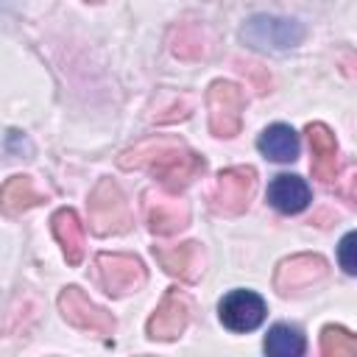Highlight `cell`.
I'll list each match as a JSON object with an SVG mask.
<instances>
[{
	"label": "cell",
	"instance_id": "1",
	"mask_svg": "<svg viewBox=\"0 0 357 357\" xmlns=\"http://www.w3.org/2000/svg\"><path fill=\"white\" fill-rule=\"evenodd\" d=\"M117 165L123 170H145L148 176L159 178L167 192H181L206 170V162L201 153L190 151L184 139L165 137V134L148 137L126 148L117 156Z\"/></svg>",
	"mask_w": 357,
	"mask_h": 357
},
{
	"label": "cell",
	"instance_id": "2",
	"mask_svg": "<svg viewBox=\"0 0 357 357\" xmlns=\"http://www.w3.org/2000/svg\"><path fill=\"white\" fill-rule=\"evenodd\" d=\"M86 212H89V229L98 237H109V234H126L131 229V209L128 201L123 195V190L112 181V178H100L86 201Z\"/></svg>",
	"mask_w": 357,
	"mask_h": 357
},
{
	"label": "cell",
	"instance_id": "3",
	"mask_svg": "<svg viewBox=\"0 0 357 357\" xmlns=\"http://www.w3.org/2000/svg\"><path fill=\"white\" fill-rule=\"evenodd\" d=\"M245 98L237 84L231 81H212L206 89V112H209V131L215 137H234L243 126Z\"/></svg>",
	"mask_w": 357,
	"mask_h": 357
},
{
	"label": "cell",
	"instance_id": "4",
	"mask_svg": "<svg viewBox=\"0 0 357 357\" xmlns=\"http://www.w3.org/2000/svg\"><path fill=\"white\" fill-rule=\"evenodd\" d=\"M257 190V170L248 165L226 167L218 173L212 190V209L218 215H243Z\"/></svg>",
	"mask_w": 357,
	"mask_h": 357
},
{
	"label": "cell",
	"instance_id": "5",
	"mask_svg": "<svg viewBox=\"0 0 357 357\" xmlns=\"http://www.w3.org/2000/svg\"><path fill=\"white\" fill-rule=\"evenodd\" d=\"M59 312L67 324H73L78 329H86V332H95V335H103V337L114 332V315L109 310H103L100 304H95L75 284H67L59 293Z\"/></svg>",
	"mask_w": 357,
	"mask_h": 357
},
{
	"label": "cell",
	"instance_id": "6",
	"mask_svg": "<svg viewBox=\"0 0 357 357\" xmlns=\"http://www.w3.org/2000/svg\"><path fill=\"white\" fill-rule=\"evenodd\" d=\"M95 268H98L100 287H103L109 296L134 293V290H139V287L145 284V279H148L142 259L134 257V254H98Z\"/></svg>",
	"mask_w": 357,
	"mask_h": 357
},
{
	"label": "cell",
	"instance_id": "7",
	"mask_svg": "<svg viewBox=\"0 0 357 357\" xmlns=\"http://www.w3.org/2000/svg\"><path fill=\"white\" fill-rule=\"evenodd\" d=\"M329 265L321 254H293L276 265L273 287L279 296H296L326 276Z\"/></svg>",
	"mask_w": 357,
	"mask_h": 357
},
{
	"label": "cell",
	"instance_id": "8",
	"mask_svg": "<svg viewBox=\"0 0 357 357\" xmlns=\"http://www.w3.org/2000/svg\"><path fill=\"white\" fill-rule=\"evenodd\" d=\"M243 39L251 47H273V50H284L293 47L304 39V28L296 20H284V17H268V14H257L245 22L243 28Z\"/></svg>",
	"mask_w": 357,
	"mask_h": 357
},
{
	"label": "cell",
	"instance_id": "9",
	"mask_svg": "<svg viewBox=\"0 0 357 357\" xmlns=\"http://www.w3.org/2000/svg\"><path fill=\"white\" fill-rule=\"evenodd\" d=\"M190 324V301L178 290H167L156 304L153 315L148 318V337L151 340H176Z\"/></svg>",
	"mask_w": 357,
	"mask_h": 357
},
{
	"label": "cell",
	"instance_id": "10",
	"mask_svg": "<svg viewBox=\"0 0 357 357\" xmlns=\"http://www.w3.org/2000/svg\"><path fill=\"white\" fill-rule=\"evenodd\" d=\"M265 301L262 296H257L254 290H231L229 296H223L218 315L223 321L226 329L231 332H251L265 321Z\"/></svg>",
	"mask_w": 357,
	"mask_h": 357
},
{
	"label": "cell",
	"instance_id": "11",
	"mask_svg": "<svg viewBox=\"0 0 357 357\" xmlns=\"http://www.w3.org/2000/svg\"><path fill=\"white\" fill-rule=\"evenodd\" d=\"M153 257L170 276L184 282H198L204 273V248L195 240L181 245H153Z\"/></svg>",
	"mask_w": 357,
	"mask_h": 357
},
{
	"label": "cell",
	"instance_id": "12",
	"mask_svg": "<svg viewBox=\"0 0 357 357\" xmlns=\"http://www.w3.org/2000/svg\"><path fill=\"white\" fill-rule=\"evenodd\" d=\"M145 218H148V229L153 234L170 237L178 234L181 229H187L190 223V206L178 198H165V195H145Z\"/></svg>",
	"mask_w": 357,
	"mask_h": 357
},
{
	"label": "cell",
	"instance_id": "13",
	"mask_svg": "<svg viewBox=\"0 0 357 357\" xmlns=\"http://www.w3.org/2000/svg\"><path fill=\"white\" fill-rule=\"evenodd\" d=\"M307 139H310V151H312V176L321 184H332L337 178V139L329 131V126L324 123H310L307 126Z\"/></svg>",
	"mask_w": 357,
	"mask_h": 357
},
{
	"label": "cell",
	"instance_id": "14",
	"mask_svg": "<svg viewBox=\"0 0 357 357\" xmlns=\"http://www.w3.org/2000/svg\"><path fill=\"white\" fill-rule=\"evenodd\" d=\"M50 229H53V237L59 240L61 251H64V259L67 265H81L84 259V226L78 220V215L73 209H56L53 218H50Z\"/></svg>",
	"mask_w": 357,
	"mask_h": 357
},
{
	"label": "cell",
	"instance_id": "15",
	"mask_svg": "<svg viewBox=\"0 0 357 357\" xmlns=\"http://www.w3.org/2000/svg\"><path fill=\"white\" fill-rule=\"evenodd\" d=\"M268 201L273 209L284 212V215H296L301 212L307 204H310V187L301 176H290V173H282L271 181L268 187Z\"/></svg>",
	"mask_w": 357,
	"mask_h": 357
},
{
	"label": "cell",
	"instance_id": "16",
	"mask_svg": "<svg viewBox=\"0 0 357 357\" xmlns=\"http://www.w3.org/2000/svg\"><path fill=\"white\" fill-rule=\"evenodd\" d=\"M42 201H45V195L33 187V178L31 176H11L0 187V212L8 215V218L22 215L31 206H39Z\"/></svg>",
	"mask_w": 357,
	"mask_h": 357
},
{
	"label": "cell",
	"instance_id": "17",
	"mask_svg": "<svg viewBox=\"0 0 357 357\" xmlns=\"http://www.w3.org/2000/svg\"><path fill=\"white\" fill-rule=\"evenodd\" d=\"M257 148H259L268 159H273V162H293V159L298 156V137H296V131H293L290 126L273 123V126H268V128L259 134Z\"/></svg>",
	"mask_w": 357,
	"mask_h": 357
},
{
	"label": "cell",
	"instance_id": "18",
	"mask_svg": "<svg viewBox=\"0 0 357 357\" xmlns=\"http://www.w3.org/2000/svg\"><path fill=\"white\" fill-rule=\"evenodd\" d=\"M265 351L271 357H298L304 354V335L296 326L276 324L265 337Z\"/></svg>",
	"mask_w": 357,
	"mask_h": 357
},
{
	"label": "cell",
	"instance_id": "19",
	"mask_svg": "<svg viewBox=\"0 0 357 357\" xmlns=\"http://www.w3.org/2000/svg\"><path fill=\"white\" fill-rule=\"evenodd\" d=\"M321 351L326 357H351V354H357V337L343 326H324Z\"/></svg>",
	"mask_w": 357,
	"mask_h": 357
},
{
	"label": "cell",
	"instance_id": "20",
	"mask_svg": "<svg viewBox=\"0 0 357 357\" xmlns=\"http://www.w3.org/2000/svg\"><path fill=\"white\" fill-rule=\"evenodd\" d=\"M170 50L178 59H198V56H204V45H201L198 28H192V25L176 28L173 36H170Z\"/></svg>",
	"mask_w": 357,
	"mask_h": 357
},
{
	"label": "cell",
	"instance_id": "21",
	"mask_svg": "<svg viewBox=\"0 0 357 357\" xmlns=\"http://www.w3.org/2000/svg\"><path fill=\"white\" fill-rule=\"evenodd\" d=\"M354 251H357V234L349 231V234H343V240H340V245H337V259H340V268H343L346 273H357Z\"/></svg>",
	"mask_w": 357,
	"mask_h": 357
},
{
	"label": "cell",
	"instance_id": "22",
	"mask_svg": "<svg viewBox=\"0 0 357 357\" xmlns=\"http://www.w3.org/2000/svg\"><path fill=\"white\" fill-rule=\"evenodd\" d=\"M86 3H103V0H86Z\"/></svg>",
	"mask_w": 357,
	"mask_h": 357
}]
</instances>
